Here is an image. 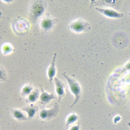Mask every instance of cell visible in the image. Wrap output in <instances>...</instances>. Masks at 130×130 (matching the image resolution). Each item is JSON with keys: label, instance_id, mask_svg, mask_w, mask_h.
Returning a JSON list of instances; mask_svg holds the SVG:
<instances>
[{"label": "cell", "instance_id": "44dd1931", "mask_svg": "<svg viewBox=\"0 0 130 130\" xmlns=\"http://www.w3.org/2000/svg\"><path fill=\"white\" fill-rule=\"evenodd\" d=\"M128 15L130 16V12H129V13H128Z\"/></svg>", "mask_w": 130, "mask_h": 130}, {"label": "cell", "instance_id": "30bf717a", "mask_svg": "<svg viewBox=\"0 0 130 130\" xmlns=\"http://www.w3.org/2000/svg\"><path fill=\"white\" fill-rule=\"evenodd\" d=\"M56 55V53H55L52 57L50 64L49 65L47 70V76L48 78V80L50 83H51L53 80H54L56 73V69L55 67V60Z\"/></svg>", "mask_w": 130, "mask_h": 130}, {"label": "cell", "instance_id": "5b68a950", "mask_svg": "<svg viewBox=\"0 0 130 130\" xmlns=\"http://www.w3.org/2000/svg\"><path fill=\"white\" fill-rule=\"evenodd\" d=\"M29 22L23 18L16 19L12 24L13 30L19 35L26 32L29 29Z\"/></svg>", "mask_w": 130, "mask_h": 130}, {"label": "cell", "instance_id": "277c9868", "mask_svg": "<svg viewBox=\"0 0 130 130\" xmlns=\"http://www.w3.org/2000/svg\"><path fill=\"white\" fill-rule=\"evenodd\" d=\"M59 111V106L57 103H55L53 107L50 109H43L39 114L40 119L48 121L55 117Z\"/></svg>", "mask_w": 130, "mask_h": 130}, {"label": "cell", "instance_id": "5bb4252c", "mask_svg": "<svg viewBox=\"0 0 130 130\" xmlns=\"http://www.w3.org/2000/svg\"><path fill=\"white\" fill-rule=\"evenodd\" d=\"M21 110L27 114L28 119H30L33 118L37 112L38 110V107L31 105V106L24 107Z\"/></svg>", "mask_w": 130, "mask_h": 130}, {"label": "cell", "instance_id": "7a4b0ae2", "mask_svg": "<svg viewBox=\"0 0 130 130\" xmlns=\"http://www.w3.org/2000/svg\"><path fill=\"white\" fill-rule=\"evenodd\" d=\"M47 4L44 1H35L31 5L29 11V18L31 21H36L45 11Z\"/></svg>", "mask_w": 130, "mask_h": 130}, {"label": "cell", "instance_id": "e0dca14e", "mask_svg": "<svg viewBox=\"0 0 130 130\" xmlns=\"http://www.w3.org/2000/svg\"><path fill=\"white\" fill-rule=\"evenodd\" d=\"M13 50V47L9 44H5L2 47V51L3 53L5 55L9 54L12 52Z\"/></svg>", "mask_w": 130, "mask_h": 130}, {"label": "cell", "instance_id": "6da1fadb", "mask_svg": "<svg viewBox=\"0 0 130 130\" xmlns=\"http://www.w3.org/2000/svg\"><path fill=\"white\" fill-rule=\"evenodd\" d=\"M62 75L66 79L70 90L75 97V99L73 104L70 107V108H71L73 107L75 104H76L80 99L82 92V88L80 83L76 79L68 76L64 73H63Z\"/></svg>", "mask_w": 130, "mask_h": 130}, {"label": "cell", "instance_id": "7c38bea8", "mask_svg": "<svg viewBox=\"0 0 130 130\" xmlns=\"http://www.w3.org/2000/svg\"><path fill=\"white\" fill-rule=\"evenodd\" d=\"M24 111L22 110L18 109H13L11 110V112L12 117L18 121H25L28 119L27 114H25Z\"/></svg>", "mask_w": 130, "mask_h": 130}, {"label": "cell", "instance_id": "52a82bcc", "mask_svg": "<svg viewBox=\"0 0 130 130\" xmlns=\"http://www.w3.org/2000/svg\"><path fill=\"white\" fill-rule=\"evenodd\" d=\"M95 10L103 14L105 16L111 18H120L123 17V14L120 13L113 8L95 7Z\"/></svg>", "mask_w": 130, "mask_h": 130}, {"label": "cell", "instance_id": "9c48e42d", "mask_svg": "<svg viewBox=\"0 0 130 130\" xmlns=\"http://www.w3.org/2000/svg\"><path fill=\"white\" fill-rule=\"evenodd\" d=\"M41 89V93L40 96V103L41 105H44L49 103L51 100L56 99L53 93H49L45 91L41 85H40Z\"/></svg>", "mask_w": 130, "mask_h": 130}, {"label": "cell", "instance_id": "9a60e30c", "mask_svg": "<svg viewBox=\"0 0 130 130\" xmlns=\"http://www.w3.org/2000/svg\"><path fill=\"white\" fill-rule=\"evenodd\" d=\"M41 92L38 89H35L34 91L29 94L26 98L27 103L33 104L36 102L39 98H40Z\"/></svg>", "mask_w": 130, "mask_h": 130}, {"label": "cell", "instance_id": "8992f818", "mask_svg": "<svg viewBox=\"0 0 130 130\" xmlns=\"http://www.w3.org/2000/svg\"><path fill=\"white\" fill-rule=\"evenodd\" d=\"M57 21L56 19L52 17L48 14H47L42 18L40 21V28L44 31H49L54 27Z\"/></svg>", "mask_w": 130, "mask_h": 130}, {"label": "cell", "instance_id": "d6986e66", "mask_svg": "<svg viewBox=\"0 0 130 130\" xmlns=\"http://www.w3.org/2000/svg\"><path fill=\"white\" fill-rule=\"evenodd\" d=\"M120 117L118 115H117L114 118V119H113V121L114 122V123H116L118 121H119L120 120Z\"/></svg>", "mask_w": 130, "mask_h": 130}, {"label": "cell", "instance_id": "2e32d148", "mask_svg": "<svg viewBox=\"0 0 130 130\" xmlns=\"http://www.w3.org/2000/svg\"><path fill=\"white\" fill-rule=\"evenodd\" d=\"M34 89H35L34 88L33 86L30 83H27L22 87L20 91V93L22 96H27L34 91Z\"/></svg>", "mask_w": 130, "mask_h": 130}, {"label": "cell", "instance_id": "ba28073f", "mask_svg": "<svg viewBox=\"0 0 130 130\" xmlns=\"http://www.w3.org/2000/svg\"><path fill=\"white\" fill-rule=\"evenodd\" d=\"M55 86V92L57 95L58 102H60L65 95V86L63 82L57 77L54 78Z\"/></svg>", "mask_w": 130, "mask_h": 130}, {"label": "cell", "instance_id": "ac0fdd59", "mask_svg": "<svg viewBox=\"0 0 130 130\" xmlns=\"http://www.w3.org/2000/svg\"><path fill=\"white\" fill-rule=\"evenodd\" d=\"M80 122L79 121L77 123L76 125L70 127L67 130H79L80 129Z\"/></svg>", "mask_w": 130, "mask_h": 130}, {"label": "cell", "instance_id": "ffe728a7", "mask_svg": "<svg viewBox=\"0 0 130 130\" xmlns=\"http://www.w3.org/2000/svg\"><path fill=\"white\" fill-rule=\"evenodd\" d=\"M127 124H128V126H129V127H130V123H128Z\"/></svg>", "mask_w": 130, "mask_h": 130}, {"label": "cell", "instance_id": "3957f363", "mask_svg": "<svg viewBox=\"0 0 130 130\" xmlns=\"http://www.w3.org/2000/svg\"><path fill=\"white\" fill-rule=\"evenodd\" d=\"M69 28L75 32L81 33L89 30L90 29V24L87 21L78 18L72 21L70 23Z\"/></svg>", "mask_w": 130, "mask_h": 130}, {"label": "cell", "instance_id": "4fadbf2b", "mask_svg": "<svg viewBox=\"0 0 130 130\" xmlns=\"http://www.w3.org/2000/svg\"><path fill=\"white\" fill-rule=\"evenodd\" d=\"M79 121V116L75 113H70L67 117L66 120V128L67 130L70 125L76 122Z\"/></svg>", "mask_w": 130, "mask_h": 130}, {"label": "cell", "instance_id": "8fae6325", "mask_svg": "<svg viewBox=\"0 0 130 130\" xmlns=\"http://www.w3.org/2000/svg\"><path fill=\"white\" fill-rule=\"evenodd\" d=\"M120 1H92L91 6H109L113 8H118Z\"/></svg>", "mask_w": 130, "mask_h": 130}]
</instances>
